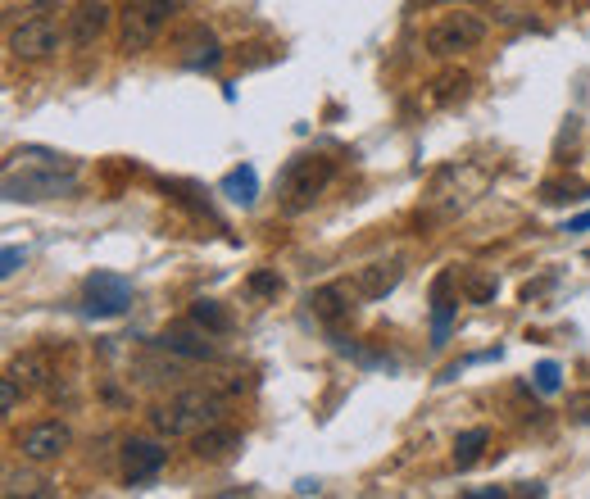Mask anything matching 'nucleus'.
<instances>
[{"label": "nucleus", "instance_id": "nucleus-20", "mask_svg": "<svg viewBox=\"0 0 590 499\" xmlns=\"http://www.w3.org/2000/svg\"><path fill=\"white\" fill-rule=\"evenodd\" d=\"M531 382H536V391L541 395H554L563 386V372H559V363L554 359H545V363H536V372H531Z\"/></svg>", "mask_w": 590, "mask_h": 499}, {"label": "nucleus", "instance_id": "nucleus-3", "mask_svg": "<svg viewBox=\"0 0 590 499\" xmlns=\"http://www.w3.org/2000/svg\"><path fill=\"white\" fill-rule=\"evenodd\" d=\"M218 409H223V404L209 391H177L150 413V422H155V431H164V436H196V431L214 427Z\"/></svg>", "mask_w": 590, "mask_h": 499}, {"label": "nucleus", "instance_id": "nucleus-10", "mask_svg": "<svg viewBox=\"0 0 590 499\" xmlns=\"http://www.w3.org/2000/svg\"><path fill=\"white\" fill-rule=\"evenodd\" d=\"M69 441H73V431L64 427L59 418H46V422H32V427L23 431L19 450H23V459L46 463V459H59V454L69 450Z\"/></svg>", "mask_w": 590, "mask_h": 499}, {"label": "nucleus", "instance_id": "nucleus-27", "mask_svg": "<svg viewBox=\"0 0 590 499\" xmlns=\"http://www.w3.org/2000/svg\"><path fill=\"white\" fill-rule=\"evenodd\" d=\"M37 372H46L37 359H19V363H14V377H19V382H32V386L46 382V377H37Z\"/></svg>", "mask_w": 590, "mask_h": 499}, {"label": "nucleus", "instance_id": "nucleus-23", "mask_svg": "<svg viewBox=\"0 0 590 499\" xmlns=\"http://www.w3.org/2000/svg\"><path fill=\"white\" fill-rule=\"evenodd\" d=\"M250 291L255 295H282V277L277 273H250Z\"/></svg>", "mask_w": 590, "mask_h": 499}, {"label": "nucleus", "instance_id": "nucleus-21", "mask_svg": "<svg viewBox=\"0 0 590 499\" xmlns=\"http://www.w3.org/2000/svg\"><path fill=\"white\" fill-rule=\"evenodd\" d=\"M463 91H468V73H441V78H436V100H441V105H450Z\"/></svg>", "mask_w": 590, "mask_h": 499}, {"label": "nucleus", "instance_id": "nucleus-7", "mask_svg": "<svg viewBox=\"0 0 590 499\" xmlns=\"http://www.w3.org/2000/svg\"><path fill=\"white\" fill-rule=\"evenodd\" d=\"M82 291H87V304H82V309H87L91 318H118L132 304V282L118 273H91Z\"/></svg>", "mask_w": 590, "mask_h": 499}, {"label": "nucleus", "instance_id": "nucleus-16", "mask_svg": "<svg viewBox=\"0 0 590 499\" xmlns=\"http://www.w3.org/2000/svg\"><path fill=\"white\" fill-rule=\"evenodd\" d=\"M155 345H159L164 354H177V359H214V345L200 341V336H191V332H182V327L164 332Z\"/></svg>", "mask_w": 590, "mask_h": 499}, {"label": "nucleus", "instance_id": "nucleus-2", "mask_svg": "<svg viewBox=\"0 0 590 499\" xmlns=\"http://www.w3.org/2000/svg\"><path fill=\"white\" fill-rule=\"evenodd\" d=\"M336 177V164L327 155H295L286 159L282 177H277V196H282L286 214H305L318 196L327 191V182Z\"/></svg>", "mask_w": 590, "mask_h": 499}, {"label": "nucleus", "instance_id": "nucleus-8", "mask_svg": "<svg viewBox=\"0 0 590 499\" xmlns=\"http://www.w3.org/2000/svg\"><path fill=\"white\" fill-rule=\"evenodd\" d=\"M173 59L182 69H218L223 64V46H218V37L205 23H191V28H182L173 37Z\"/></svg>", "mask_w": 590, "mask_h": 499}, {"label": "nucleus", "instance_id": "nucleus-25", "mask_svg": "<svg viewBox=\"0 0 590 499\" xmlns=\"http://www.w3.org/2000/svg\"><path fill=\"white\" fill-rule=\"evenodd\" d=\"M23 259H28V255H23L19 245H5V255H0V277H14Z\"/></svg>", "mask_w": 590, "mask_h": 499}, {"label": "nucleus", "instance_id": "nucleus-6", "mask_svg": "<svg viewBox=\"0 0 590 499\" xmlns=\"http://www.w3.org/2000/svg\"><path fill=\"white\" fill-rule=\"evenodd\" d=\"M482 37H486V19H482V14H463V10L441 14V19L427 28V55H436V59L463 55V50L482 46Z\"/></svg>", "mask_w": 590, "mask_h": 499}, {"label": "nucleus", "instance_id": "nucleus-4", "mask_svg": "<svg viewBox=\"0 0 590 499\" xmlns=\"http://www.w3.org/2000/svg\"><path fill=\"white\" fill-rule=\"evenodd\" d=\"M177 0H128L123 10H118V46L123 55H141L159 41V32L168 28L173 19Z\"/></svg>", "mask_w": 590, "mask_h": 499}, {"label": "nucleus", "instance_id": "nucleus-26", "mask_svg": "<svg viewBox=\"0 0 590 499\" xmlns=\"http://www.w3.org/2000/svg\"><path fill=\"white\" fill-rule=\"evenodd\" d=\"M568 418L572 422H586V427H590V391L572 395V400H568Z\"/></svg>", "mask_w": 590, "mask_h": 499}, {"label": "nucleus", "instance_id": "nucleus-18", "mask_svg": "<svg viewBox=\"0 0 590 499\" xmlns=\"http://www.w3.org/2000/svg\"><path fill=\"white\" fill-rule=\"evenodd\" d=\"M191 323L205 327V332H218V336L232 332V314H227L218 300H196L191 304Z\"/></svg>", "mask_w": 590, "mask_h": 499}, {"label": "nucleus", "instance_id": "nucleus-30", "mask_svg": "<svg viewBox=\"0 0 590 499\" xmlns=\"http://www.w3.org/2000/svg\"><path fill=\"white\" fill-rule=\"evenodd\" d=\"M568 232H590V214H581V218H572V223H568Z\"/></svg>", "mask_w": 590, "mask_h": 499}, {"label": "nucleus", "instance_id": "nucleus-12", "mask_svg": "<svg viewBox=\"0 0 590 499\" xmlns=\"http://www.w3.org/2000/svg\"><path fill=\"white\" fill-rule=\"evenodd\" d=\"M354 282H332V286H318L314 295H309V314L318 318V323H327V327H336V323H345V318L354 314Z\"/></svg>", "mask_w": 590, "mask_h": 499}, {"label": "nucleus", "instance_id": "nucleus-5", "mask_svg": "<svg viewBox=\"0 0 590 499\" xmlns=\"http://www.w3.org/2000/svg\"><path fill=\"white\" fill-rule=\"evenodd\" d=\"M482 186H486V173L482 168H472V164H445L441 173H436L432 191H427V209L441 218L459 214V209H468L472 200L482 196Z\"/></svg>", "mask_w": 590, "mask_h": 499}, {"label": "nucleus", "instance_id": "nucleus-17", "mask_svg": "<svg viewBox=\"0 0 590 499\" xmlns=\"http://www.w3.org/2000/svg\"><path fill=\"white\" fill-rule=\"evenodd\" d=\"M223 196L232 200V205H255L259 200V173L250 164L232 168V173L223 177Z\"/></svg>", "mask_w": 590, "mask_h": 499}, {"label": "nucleus", "instance_id": "nucleus-14", "mask_svg": "<svg viewBox=\"0 0 590 499\" xmlns=\"http://www.w3.org/2000/svg\"><path fill=\"white\" fill-rule=\"evenodd\" d=\"M191 450H196V459L200 463H227L236 450H241V431H232V427H205V431H196L191 436Z\"/></svg>", "mask_w": 590, "mask_h": 499}, {"label": "nucleus", "instance_id": "nucleus-15", "mask_svg": "<svg viewBox=\"0 0 590 499\" xmlns=\"http://www.w3.org/2000/svg\"><path fill=\"white\" fill-rule=\"evenodd\" d=\"M105 28H109V10L100 5V0H82L78 10L69 14V41L73 46H96Z\"/></svg>", "mask_w": 590, "mask_h": 499}, {"label": "nucleus", "instance_id": "nucleus-19", "mask_svg": "<svg viewBox=\"0 0 590 499\" xmlns=\"http://www.w3.org/2000/svg\"><path fill=\"white\" fill-rule=\"evenodd\" d=\"M486 441H491V431H486V427H472V431H463L459 441H454V468H472V463L482 459Z\"/></svg>", "mask_w": 590, "mask_h": 499}, {"label": "nucleus", "instance_id": "nucleus-11", "mask_svg": "<svg viewBox=\"0 0 590 499\" xmlns=\"http://www.w3.org/2000/svg\"><path fill=\"white\" fill-rule=\"evenodd\" d=\"M168 463V450L155 441H128L123 445V477H128V486H150V481L164 472Z\"/></svg>", "mask_w": 590, "mask_h": 499}, {"label": "nucleus", "instance_id": "nucleus-9", "mask_svg": "<svg viewBox=\"0 0 590 499\" xmlns=\"http://www.w3.org/2000/svg\"><path fill=\"white\" fill-rule=\"evenodd\" d=\"M59 41V28L50 14H32V19H23L19 28L10 32V55L14 59H46L50 50H55Z\"/></svg>", "mask_w": 590, "mask_h": 499}, {"label": "nucleus", "instance_id": "nucleus-24", "mask_svg": "<svg viewBox=\"0 0 590 499\" xmlns=\"http://www.w3.org/2000/svg\"><path fill=\"white\" fill-rule=\"evenodd\" d=\"M541 196L545 200H550V205H563V200H577L581 196V186H559V182H550V186H545V191H541Z\"/></svg>", "mask_w": 590, "mask_h": 499}, {"label": "nucleus", "instance_id": "nucleus-29", "mask_svg": "<svg viewBox=\"0 0 590 499\" xmlns=\"http://www.w3.org/2000/svg\"><path fill=\"white\" fill-rule=\"evenodd\" d=\"M295 490H300V495H318V490H323V486H318V481H295Z\"/></svg>", "mask_w": 590, "mask_h": 499}, {"label": "nucleus", "instance_id": "nucleus-1", "mask_svg": "<svg viewBox=\"0 0 590 499\" xmlns=\"http://www.w3.org/2000/svg\"><path fill=\"white\" fill-rule=\"evenodd\" d=\"M10 164H23V173L5 168V196L10 200H55L73 196V186H78V164L69 155H55V150L23 146L10 155Z\"/></svg>", "mask_w": 590, "mask_h": 499}, {"label": "nucleus", "instance_id": "nucleus-28", "mask_svg": "<svg viewBox=\"0 0 590 499\" xmlns=\"http://www.w3.org/2000/svg\"><path fill=\"white\" fill-rule=\"evenodd\" d=\"M14 404H19V377H5V386H0V409L5 413H14Z\"/></svg>", "mask_w": 590, "mask_h": 499}, {"label": "nucleus", "instance_id": "nucleus-13", "mask_svg": "<svg viewBox=\"0 0 590 499\" xmlns=\"http://www.w3.org/2000/svg\"><path fill=\"white\" fill-rule=\"evenodd\" d=\"M400 277H404L400 259H377V264H364L354 273V291L364 295V300H382V295H391L400 286Z\"/></svg>", "mask_w": 590, "mask_h": 499}, {"label": "nucleus", "instance_id": "nucleus-22", "mask_svg": "<svg viewBox=\"0 0 590 499\" xmlns=\"http://www.w3.org/2000/svg\"><path fill=\"white\" fill-rule=\"evenodd\" d=\"M463 291H468L472 304H482V300H491L495 295V282L491 277H477V273H463Z\"/></svg>", "mask_w": 590, "mask_h": 499}]
</instances>
